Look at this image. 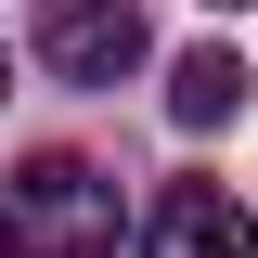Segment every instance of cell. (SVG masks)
<instances>
[{"label":"cell","mask_w":258,"mask_h":258,"mask_svg":"<svg viewBox=\"0 0 258 258\" xmlns=\"http://www.w3.org/2000/svg\"><path fill=\"white\" fill-rule=\"evenodd\" d=\"M0 258H116V181L91 155H39L0 194Z\"/></svg>","instance_id":"1"},{"label":"cell","mask_w":258,"mask_h":258,"mask_svg":"<svg viewBox=\"0 0 258 258\" xmlns=\"http://www.w3.org/2000/svg\"><path fill=\"white\" fill-rule=\"evenodd\" d=\"M39 64L64 91H116L142 64V13L129 0H39Z\"/></svg>","instance_id":"2"},{"label":"cell","mask_w":258,"mask_h":258,"mask_svg":"<svg viewBox=\"0 0 258 258\" xmlns=\"http://www.w3.org/2000/svg\"><path fill=\"white\" fill-rule=\"evenodd\" d=\"M142 258H258V220L232 207L220 181H168L155 220H142Z\"/></svg>","instance_id":"3"},{"label":"cell","mask_w":258,"mask_h":258,"mask_svg":"<svg viewBox=\"0 0 258 258\" xmlns=\"http://www.w3.org/2000/svg\"><path fill=\"white\" fill-rule=\"evenodd\" d=\"M232 103H245V64H232V52H181V78H168V116H181V129H220Z\"/></svg>","instance_id":"4"},{"label":"cell","mask_w":258,"mask_h":258,"mask_svg":"<svg viewBox=\"0 0 258 258\" xmlns=\"http://www.w3.org/2000/svg\"><path fill=\"white\" fill-rule=\"evenodd\" d=\"M0 78H13V64H0Z\"/></svg>","instance_id":"5"}]
</instances>
